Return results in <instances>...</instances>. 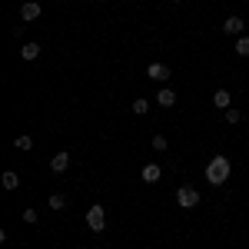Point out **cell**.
Wrapping results in <instances>:
<instances>
[{"mask_svg": "<svg viewBox=\"0 0 249 249\" xmlns=\"http://www.w3.org/2000/svg\"><path fill=\"white\" fill-rule=\"evenodd\" d=\"M146 77L156 80V83H166V80H170V67H166V63H150V67H146Z\"/></svg>", "mask_w": 249, "mask_h": 249, "instance_id": "277c9868", "label": "cell"}, {"mask_svg": "<svg viewBox=\"0 0 249 249\" xmlns=\"http://www.w3.org/2000/svg\"><path fill=\"white\" fill-rule=\"evenodd\" d=\"M153 150H166V136H160V133L153 136Z\"/></svg>", "mask_w": 249, "mask_h": 249, "instance_id": "d6986e66", "label": "cell"}, {"mask_svg": "<svg viewBox=\"0 0 249 249\" xmlns=\"http://www.w3.org/2000/svg\"><path fill=\"white\" fill-rule=\"evenodd\" d=\"M213 103H216L219 110H230V107H232V96H230V90H216V96H213Z\"/></svg>", "mask_w": 249, "mask_h": 249, "instance_id": "30bf717a", "label": "cell"}, {"mask_svg": "<svg viewBox=\"0 0 249 249\" xmlns=\"http://www.w3.org/2000/svg\"><path fill=\"white\" fill-rule=\"evenodd\" d=\"M146 110H150V100H143V96H140V100H133V113L136 116H143Z\"/></svg>", "mask_w": 249, "mask_h": 249, "instance_id": "5bb4252c", "label": "cell"}, {"mask_svg": "<svg viewBox=\"0 0 249 249\" xmlns=\"http://www.w3.org/2000/svg\"><path fill=\"white\" fill-rule=\"evenodd\" d=\"M20 17H23V20H37V17H40V3H34V0H27V3L20 7Z\"/></svg>", "mask_w": 249, "mask_h": 249, "instance_id": "9c48e42d", "label": "cell"}, {"mask_svg": "<svg viewBox=\"0 0 249 249\" xmlns=\"http://www.w3.org/2000/svg\"><path fill=\"white\" fill-rule=\"evenodd\" d=\"M96 3H103V0H96Z\"/></svg>", "mask_w": 249, "mask_h": 249, "instance_id": "44dd1931", "label": "cell"}, {"mask_svg": "<svg viewBox=\"0 0 249 249\" xmlns=\"http://www.w3.org/2000/svg\"><path fill=\"white\" fill-rule=\"evenodd\" d=\"M87 226L93 232L107 230V213H103V206H90V210H87Z\"/></svg>", "mask_w": 249, "mask_h": 249, "instance_id": "3957f363", "label": "cell"}, {"mask_svg": "<svg viewBox=\"0 0 249 249\" xmlns=\"http://www.w3.org/2000/svg\"><path fill=\"white\" fill-rule=\"evenodd\" d=\"M20 57L23 60H37L40 57V43H23V47H20Z\"/></svg>", "mask_w": 249, "mask_h": 249, "instance_id": "7c38bea8", "label": "cell"}, {"mask_svg": "<svg viewBox=\"0 0 249 249\" xmlns=\"http://www.w3.org/2000/svg\"><path fill=\"white\" fill-rule=\"evenodd\" d=\"M176 203H179L183 210H196V206H199V190H196V186H179V190H176Z\"/></svg>", "mask_w": 249, "mask_h": 249, "instance_id": "7a4b0ae2", "label": "cell"}, {"mask_svg": "<svg viewBox=\"0 0 249 249\" xmlns=\"http://www.w3.org/2000/svg\"><path fill=\"white\" fill-rule=\"evenodd\" d=\"M173 3H183V0H173Z\"/></svg>", "mask_w": 249, "mask_h": 249, "instance_id": "ffe728a7", "label": "cell"}, {"mask_svg": "<svg viewBox=\"0 0 249 249\" xmlns=\"http://www.w3.org/2000/svg\"><path fill=\"white\" fill-rule=\"evenodd\" d=\"M140 176H143V183H150V186H153V183H160V176H163V170H160L156 163H146Z\"/></svg>", "mask_w": 249, "mask_h": 249, "instance_id": "52a82bcc", "label": "cell"}, {"mask_svg": "<svg viewBox=\"0 0 249 249\" xmlns=\"http://www.w3.org/2000/svg\"><path fill=\"white\" fill-rule=\"evenodd\" d=\"M236 53H239V57H249V37L236 40Z\"/></svg>", "mask_w": 249, "mask_h": 249, "instance_id": "9a60e30c", "label": "cell"}, {"mask_svg": "<svg viewBox=\"0 0 249 249\" xmlns=\"http://www.w3.org/2000/svg\"><path fill=\"white\" fill-rule=\"evenodd\" d=\"M37 219H40L37 210H23V223H37Z\"/></svg>", "mask_w": 249, "mask_h": 249, "instance_id": "e0dca14e", "label": "cell"}, {"mask_svg": "<svg viewBox=\"0 0 249 249\" xmlns=\"http://www.w3.org/2000/svg\"><path fill=\"white\" fill-rule=\"evenodd\" d=\"M0 183H3V190H17V186H20V176L14 170H7L3 176H0Z\"/></svg>", "mask_w": 249, "mask_h": 249, "instance_id": "8fae6325", "label": "cell"}, {"mask_svg": "<svg viewBox=\"0 0 249 249\" xmlns=\"http://www.w3.org/2000/svg\"><path fill=\"white\" fill-rule=\"evenodd\" d=\"M226 123H230V126H232V123H239V110H232V107H230V110H226Z\"/></svg>", "mask_w": 249, "mask_h": 249, "instance_id": "ac0fdd59", "label": "cell"}, {"mask_svg": "<svg viewBox=\"0 0 249 249\" xmlns=\"http://www.w3.org/2000/svg\"><path fill=\"white\" fill-rule=\"evenodd\" d=\"M47 206H50V210H67V196H63V193H53V196H50V199H47Z\"/></svg>", "mask_w": 249, "mask_h": 249, "instance_id": "4fadbf2b", "label": "cell"}, {"mask_svg": "<svg viewBox=\"0 0 249 249\" xmlns=\"http://www.w3.org/2000/svg\"><path fill=\"white\" fill-rule=\"evenodd\" d=\"M230 173H232V163L226 156H213L210 163H206V179H210L213 186H223L230 179Z\"/></svg>", "mask_w": 249, "mask_h": 249, "instance_id": "6da1fadb", "label": "cell"}, {"mask_svg": "<svg viewBox=\"0 0 249 249\" xmlns=\"http://www.w3.org/2000/svg\"><path fill=\"white\" fill-rule=\"evenodd\" d=\"M223 34H236V37H243V17H236V14H232V17H226L223 20Z\"/></svg>", "mask_w": 249, "mask_h": 249, "instance_id": "5b68a950", "label": "cell"}, {"mask_svg": "<svg viewBox=\"0 0 249 249\" xmlns=\"http://www.w3.org/2000/svg\"><path fill=\"white\" fill-rule=\"evenodd\" d=\"M70 166V150H60V153H53V160H50V170L53 173H63Z\"/></svg>", "mask_w": 249, "mask_h": 249, "instance_id": "8992f818", "label": "cell"}, {"mask_svg": "<svg viewBox=\"0 0 249 249\" xmlns=\"http://www.w3.org/2000/svg\"><path fill=\"white\" fill-rule=\"evenodd\" d=\"M14 146H17V150H30V146H34V140H30V136H17V140H14Z\"/></svg>", "mask_w": 249, "mask_h": 249, "instance_id": "2e32d148", "label": "cell"}, {"mask_svg": "<svg viewBox=\"0 0 249 249\" xmlns=\"http://www.w3.org/2000/svg\"><path fill=\"white\" fill-rule=\"evenodd\" d=\"M156 103H160V107H163V110H170L173 103H176V93H173L170 87H163V90H160V93H156Z\"/></svg>", "mask_w": 249, "mask_h": 249, "instance_id": "ba28073f", "label": "cell"}]
</instances>
